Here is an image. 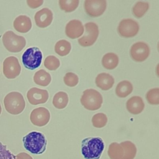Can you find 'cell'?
I'll return each mask as SVG.
<instances>
[{
    "label": "cell",
    "mask_w": 159,
    "mask_h": 159,
    "mask_svg": "<svg viewBox=\"0 0 159 159\" xmlns=\"http://www.w3.org/2000/svg\"><path fill=\"white\" fill-rule=\"evenodd\" d=\"M27 98L28 101L32 105L43 104L48 99V93L46 89L34 87L27 91Z\"/></svg>",
    "instance_id": "obj_13"
},
{
    "label": "cell",
    "mask_w": 159,
    "mask_h": 159,
    "mask_svg": "<svg viewBox=\"0 0 159 159\" xmlns=\"http://www.w3.org/2000/svg\"><path fill=\"white\" fill-rule=\"evenodd\" d=\"M15 159H32V158L29 155L23 152V153H20L17 154L16 156Z\"/></svg>",
    "instance_id": "obj_32"
},
{
    "label": "cell",
    "mask_w": 159,
    "mask_h": 159,
    "mask_svg": "<svg viewBox=\"0 0 159 159\" xmlns=\"http://www.w3.org/2000/svg\"><path fill=\"white\" fill-rule=\"evenodd\" d=\"M33 79L36 84L41 86H48L52 81V77L50 73L43 69L36 71L34 75Z\"/></svg>",
    "instance_id": "obj_21"
},
{
    "label": "cell",
    "mask_w": 159,
    "mask_h": 159,
    "mask_svg": "<svg viewBox=\"0 0 159 159\" xmlns=\"http://www.w3.org/2000/svg\"><path fill=\"white\" fill-rule=\"evenodd\" d=\"M60 61L59 59L53 55H49L44 60L45 67L50 71L56 70L59 68Z\"/></svg>",
    "instance_id": "obj_27"
},
{
    "label": "cell",
    "mask_w": 159,
    "mask_h": 159,
    "mask_svg": "<svg viewBox=\"0 0 159 159\" xmlns=\"http://www.w3.org/2000/svg\"><path fill=\"white\" fill-rule=\"evenodd\" d=\"M140 29L139 23L132 19H122L117 27V32L124 38H131L135 36Z\"/></svg>",
    "instance_id": "obj_8"
},
{
    "label": "cell",
    "mask_w": 159,
    "mask_h": 159,
    "mask_svg": "<svg viewBox=\"0 0 159 159\" xmlns=\"http://www.w3.org/2000/svg\"><path fill=\"white\" fill-rule=\"evenodd\" d=\"M68 96L64 91L57 93L53 98L52 103L55 107L58 109H62L66 107L68 103Z\"/></svg>",
    "instance_id": "obj_22"
},
{
    "label": "cell",
    "mask_w": 159,
    "mask_h": 159,
    "mask_svg": "<svg viewBox=\"0 0 159 159\" xmlns=\"http://www.w3.org/2000/svg\"><path fill=\"white\" fill-rule=\"evenodd\" d=\"M43 3V0H27V4H28V6L32 9H35L40 7V6L42 5Z\"/></svg>",
    "instance_id": "obj_31"
},
{
    "label": "cell",
    "mask_w": 159,
    "mask_h": 159,
    "mask_svg": "<svg viewBox=\"0 0 159 159\" xmlns=\"http://www.w3.org/2000/svg\"><path fill=\"white\" fill-rule=\"evenodd\" d=\"M50 119L49 111L43 107L34 109L30 113V120L31 122L38 127H42L47 124Z\"/></svg>",
    "instance_id": "obj_12"
},
{
    "label": "cell",
    "mask_w": 159,
    "mask_h": 159,
    "mask_svg": "<svg viewBox=\"0 0 159 159\" xmlns=\"http://www.w3.org/2000/svg\"><path fill=\"white\" fill-rule=\"evenodd\" d=\"M4 105L7 112L12 115H17L25 109V102L21 93L12 91L9 93L4 97Z\"/></svg>",
    "instance_id": "obj_3"
},
{
    "label": "cell",
    "mask_w": 159,
    "mask_h": 159,
    "mask_svg": "<svg viewBox=\"0 0 159 159\" xmlns=\"http://www.w3.org/2000/svg\"><path fill=\"white\" fill-rule=\"evenodd\" d=\"M3 74L8 79H14L21 71V66L17 57L10 56L3 61Z\"/></svg>",
    "instance_id": "obj_9"
},
{
    "label": "cell",
    "mask_w": 159,
    "mask_h": 159,
    "mask_svg": "<svg viewBox=\"0 0 159 159\" xmlns=\"http://www.w3.org/2000/svg\"><path fill=\"white\" fill-rule=\"evenodd\" d=\"M119 62V57L114 53L109 52L105 54L101 60L102 66L107 70H113L116 68Z\"/></svg>",
    "instance_id": "obj_19"
},
{
    "label": "cell",
    "mask_w": 159,
    "mask_h": 159,
    "mask_svg": "<svg viewBox=\"0 0 159 159\" xmlns=\"http://www.w3.org/2000/svg\"><path fill=\"white\" fill-rule=\"evenodd\" d=\"M24 148L31 153L40 155L45 152L47 141L45 136L40 132L32 131L22 138Z\"/></svg>",
    "instance_id": "obj_1"
},
{
    "label": "cell",
    "mask_w": 159,
    "mask_h": 159,
    "mask_svg": "<svg viewBox=\"0 0 159 159\" xmlns=\"http://www.w3.org/2000/svg\"><path fill=\"white\" fill-rule=\"evenodd\" d=\"M84 35L79 38L78 42L82 47H89L93 45L98 39L99 31L98 25L93 22H87L84 24Z\"/></svg>",
    "instance_id": "obj_7"
},
{
    "label": "cell",
    "mask_w": 159,
    "mask_h": 159,
    "mask_svg": "<svg viewBox=\"0 0 159 159\" xmlns=\"http://www.w3.org/2000/svg\"><path fill=\"white\" fill-rule=\"evenodd\" d=\"M114 82L115 81L113 76L107 73L98 74L95 79L96 86L104 91H107L112 88Z\"/></svg>",
    "instance_id": "obj_17"
},
{
    "label": "cell",
    "mask_w": 159,
    "mask_h": 159,
    "mask_svg": "<svg viewBox=\"0 0 159 159\" xmlns=\"http://www.w3.org/2000/svg\"><path fill=\"white\" fill-rule=\"evenodd\" d=\"M42 53L36 47L27 48L22 56V61L24 67L30 70H34L39 67L42 63Z\"/></svg>",
    "instance_id": "obj_6"
},
{
    "label": "cell",
    "mask_w": 159,
    "mask_h": 159,
    "mask_svg": "<svg viewBox=\"0 0 159 159\" xmlns=\"http://www.w3.org/2000/svg\"><path fill=\"white\" fill-rule=\"evenodd\" d=\"M53 18V12L47 7L39 10L34 16L35 24L40 28H45L49 26L52 22Z\"/></svg>",
    "instance_id": "obj_15"
},
{
    "label": "cell",
    "mask_w": 159,
    "mask_h": 159,
    "mask_svg": "<svg viewBox=\"0 0 159 159\" xmlns=\"http://www.w3.org/2000/svg\"><path fill=\"white\" fill-rule=\"evenodd\" d=\"M78 0H60L58 4L60 9L66 12H71L78 7Z\"/></svg>",
    "instance_id": "obj_25"
},
{
    "label": "cell",
    "mask_w": 159,
    "mask_h": 159,
    "mask_svg": "<svg viewBox=\"0 0 159 159\" xmlns=\"http://www.w3.org/2000/svg\"><path fill=\"white\" fill-rule=\"evenodd\" d=\"M16 156L12 154L7 147L0 142V159H15Z\"/></svg>",
    "instance_id": "obj_30"
},
{
    "label": "cell",
    "mask_w": 159,
    "mask_h": 159,
    "mask_svg": "<svg viewBox=\"0 0 159 159\" xmlns=\"http://www.w3.org/2000/svg\"><path fill=\"white\" fill-rule=\"evenodd\" d=\"M133 91L132 84L127 80H124L119 82L116 88V94L121 98L128 96Z\"/></svg>",
    "instance_id": "obj_20"
},
{
    "label": "cell",
    "mask_w": 159,
    "mask_h": 159,
    "mask_svg": "<svg viewBox=\"0 0 159 159\" xmlns=\"http://www.w3.org/2000/svg\"><path fill=\"white\" fill-rule=\"evenodd\" d=\"M144 107V102L142 98L139 96H132L126 102V109L132 114H139L143 111Z\"/></svg>",
    "instance_id": "obj_16"
},
{
    "label": "cell",
    "mask_w": 159,
    "mask_h": 159,
    "mask_svg": "<svg viewBox=\"0 0 159 159\" xmlns=\"http://www.w3.org/2000/svg\"><path fill=\"white\" fill-rule=\"evenodd\" d=\"M149 9V4L145 1H137L132 7V11L137 18L142 17Z\"/></svg>",
    "instance_id": "obj_24"
},
{
    "label": "cell",
    "mask_w": 159,
    "mask_h": 159,
    "mask_svg": "<svg viewBox=\"0 0 159 159\" xmlns=\"http://www.w3.org/2000/svg\"><path fill=\"white\" fill-rule=\"evenodd\" d=\"M84 7L89 17H97L105 12L107 2L106 0H86L84 2Z\"/></svg>",
    "instance_id": "obj_11"
},
{
    "label": "cell",
    "mask_w": 159,
    "mask_h": 159,
    "mask_svg": "<svg viewBox=\"0 0 159 159\" xmlns=\"http://www.w3.org/2000/svg\"><path fill=\"white\" fill-rule=\"evenodd\" d=\"M1 111H2V108H1V104H0V114L1 113Z\"/></svg>",
    "instance_id": "obj_33"
},
{
    "label": "cell",
    "mask_w": 159,
    "mask_h": 159,
    "mask_svg": "<svg viewBox=\"0 0 159 159\" xmlns=\"http://www.w3.org/2000/svg\"><path fill=\"white\" fill-rule=\"evenodd\" d=\"M84 28L82 22L77 19L69 21L65 27V34L71 39L80 38L84 33Z\"/></svg>",
    "instance_id": "obj_14"
},
{
    "label": "cell",
    "mask_w": 159,
    "mask_h": 159,
    "mask_svg": "<svg viewBox=\"0 0 159 159\" xmlns=\"http://www.w3.org/2000/svg\"><path fill=\"white\" fill-rule=\"evenodd\" d=\"M2 40L4 47L12 53L20 52L26 45L25 39L11 30L7 31L3 34Z\"/></svg>",
    "instance_id": "obj_4"
},
{
    "label": "cell",
    "mask_w": 159,
    "mask_h": 159,
    "mask_svg": "<svg viewBox=\"0 0 159 159\" xmlns=\"http://www.w3.org/2000/svg\"><path fill=\"white\" fill-rule=\"evenodd\" d=\"M55 52L61 57L67 55L71 51V43L66 40H60L55 45Z\"/></svg>",
    "instance_id": "obj_23"
},
{
    "label": "cell",
    "mask_w": 159,
    "mask_h": 159,
    "mask_svg": "<svg viewBox=\"0 0 159 159\" xmlns=\"http://www.w3.org/2000/svg\"><path fill=\"white\" fill-rule=\"evenodd\" d=\"M65 84L69 87H74L76 86L79 82L78 75L73 72H68L63 77Z\"/></svg>",
    "instance_id": "obj_29"
},
{
    "label": "cell",
    "mask_w": 159,
    "mask_h": 159,
    "mask_svg": "<svg viewBox=\"0 0 159 159\" xmlns=\"http://www.w3.org/2000/svg\"><path fill=\"white\" fill-rule=\"evenodd\" d=\"M104 147L101 137H87L81 142V154L85 159H99Z\"/></svg>",
    "instance_id": "obj_2"
},
{
    "label": "cell",
    "mask_w": 159,
    "mask_h": 159,
    "mask_svg": "<svg viewBox=\"0 0 159 159\" xmlns=\"http://www.w3.org/2000/svg\"><path fill=\"white\" fill-rule=\"evenodd\" d=\"M32 21L29 17L20 15L17 17L13 22V26L16 30L20 33H27L32 28Z\"/></svg>",
    "instance_id": "obj_18"
},
{
    "label": "cell",
    "mask_w": 159,
    "mask_h": 159,
    "mask_svg": "<svg viewBox=\"0 0 159 159\" xmlns=\"http://www.w3.org/2000/svg\"><path fill=\"white\" fill-rule=\"evenodd\" d=\"M150 50L147 43L144 42L134 43L130 49V56L136 62H142L148 58Z\"/></svg>",
    "instance_id": "obj_10"
},
{
    "label": "cell",
    "mask_w": 159,
    "mask_h": 159,
    "mask_svg": "<svg viewBox=\"0 0 159 159\" xmlns=\"http://www.w3.org/2000/svg\"><path fill=\"white\" fill-rule=\"evenodd\" d=\"M146 99L152 105L159 104V88H155L150 89L146 93Z\"/></svg>",
    "instance_id": "obj_28"
},
{
    "label": "cell",
    "mask_w": 159,
    "mask_h": 159,
    "mask_svg": "<svg viewBox=\"0 0 159 159\" xmlns=\"http://www.w3.org/2000/svg\"><path fill=\"white\" fill-rule=\"evenodd\" d=\"M80 102L85 109L96 111L101 107L103 98L99 91L94 89H88L83 91Z\"/></svg>",
    "instance_id": "obj_5"
},
{
    "label": "cell",
    "mask_w": 159,
    "mask_h": 159,
    "mask_svg": "<svg viewBox=\"0 0 159 159\" xmlns=\"http://www.w3.org/2000/svg\"><path fill=\"white\" fill-rule=\"evenodd\" d=\"M91 122L94 127L96 128H102L106 125L107 122V117L105 114L99 112L93 116Z\"/></svg>",
    "instance_id": "obj_26"
}]
</instances>
